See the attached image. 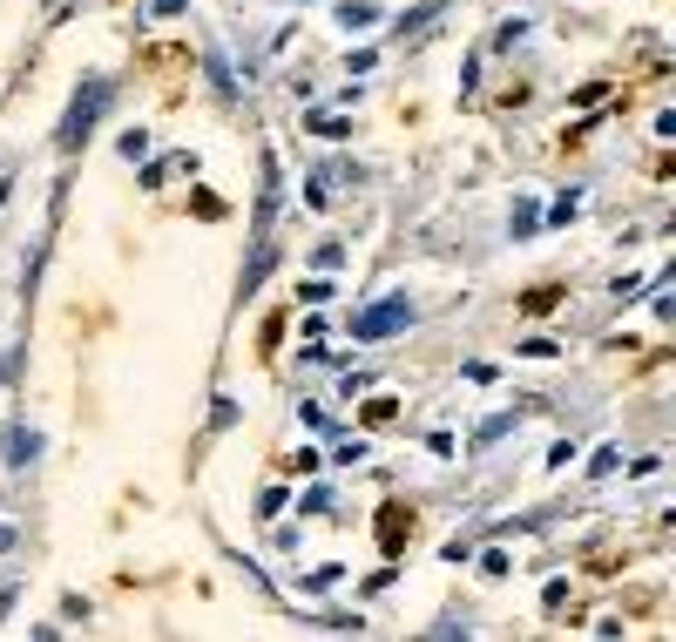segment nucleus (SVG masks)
Instances as JSON below:
<instances>
[{"instance_id":"nucleus-1","label":"nucleus","mask_w":676,"mask_h":642,"mask_svg":"<svg viewBox=\"0 0 676 642\" xmlns=\"http://www.w3.org/2000/svg\"><path fill=\"white\" fill-rule=\"evenodd\" d=\"M102 102H109V82L95 75V82H88L82 95H75V115L61 122V149H82V142H88V129H95V115H102Z\"/></svg>"},{"instance_id":"nucleus-2","label":"nucleus","mask_w":676,"mask_h":642,"mask_svg":"<svg viewBox=\"0 0 676 642\" xmlns=\"http://www.w3.org/2000/svg\"><path fill=\"white\" fill-rule=\"evenodd\" d=\"M399 325H413V305H406V298H393V305H372L366 318L352 325V332H359V338H386V332H399Z\"/></svg>"}]
</instances>
